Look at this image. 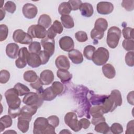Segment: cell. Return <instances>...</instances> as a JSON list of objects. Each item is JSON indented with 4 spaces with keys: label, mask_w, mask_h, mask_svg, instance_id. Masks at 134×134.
<instances>
[{
    "label": "cell",
    "mask_w": 134,
    "mask_h": 134,
    "mask_svg": "<svg viewBox=\"0 0 134 134\" xmlns=\"http://www.w3.org/2000/svg\"><path fill=\"white\" fill-rule=\"evenodd\" d=\"M5 126H4V125L2 124V123H1V122H0V132H2L4 129H5Z\"/></svg>",
    "instance_id": "obj_63"
},
{
    "label": "cell",
    "mask_w": 134,
    "mask_h": 134,
    "mask_svg": "<svg viewBox=\"0 0 134 134\" xmlns=\"http://www.w3.org/2000/svg\"><path fill=\"white\" fill-rule=\"evenodd\" d=\"M38 54L40 57L41 62V64L42 65L46 64L49 61L50 57H51L49 54L44 50L40 51V52Z\"/></svg>",
    "instance_id": "obj_51"
},
{
    "label": "cell",
    "mask_w": 134,
    "mask_h": 134,
    "mask_svg": "<svg viewBox=\"0 0 134 134\" xmlns=\"http://www.w3.org/2000/svg\"><path fill=\"white\" fill-rule=\"evenodd\" d=\"M122 34L125 39H133V30L132 28L127 27L122 30Z\"/></svg>",
    "instance_id": "obj_38"
},
{
    "label": "cell",
    "mask_w": 134,
    "mask_h": 134,
    "mask_svg": "<svg viewBox=\"0 0 134 134\" xmlns=\"http://www.w3.org/2000/svg\"><path fill=\"white\" fill-rule=\"evenodd\" d=\"M4 9L8 13L13 14L16 9V6L14 2L12 1H7L4 5Z\"/></svg>",
    "instance_id": "obj_50"
},
{
    "label": "cell",
    "mask_w": 134,
    "mask_h": 134,
    "mask_svg": "<svg viewBox=\"0 0 134 134\" xmlns=\"http://www.w3.org/2000/svg\"><path fill=\"white\" fill-rule=\"evenodd\" d=\"M133 126H134V120L129 121L127 124L126 127V134H130L133 133Z\"/></svg>",
    "instance_id": "obj_57"
},
{
    "label": "cell",
    "mask_w": 134,
    "mask_h": 134,
    "mask_svg": "<svg viewBox=\"0 0 134 134\" xmlns=\"http://www.w3.org/2000/svg\"><path fill=\"white\" fill-rule=\"evenodd\" d=\"M51 87L57 95L61 94L64 90V86L63 84L58 81L53 82L52 84Z\"/></svg>",
    "instance_id": "obj_35"
},
{
    "label": "cell",
    "mask_w": 134,
    "mask_h": 134,
    "mask_svg": "<svg viewBox=\"0 0 134 134\" xmlns=\"http://www.w3.org/2000/svg\"><path fill=\"white\" fill-rule=\"evenodd\" d=\"M101 106L103 107L104 114L113 111L117 107L116 103L109 95L107 96L106 99L101 105Z\"/></svg>",
    "instance_id": "obj_17"
},
{
    "label": "cell",
    "mask_w": 134,
    "mask_h": 134,
    "mask_svg": "<svg viewBox=\"0 0 134 134\" xmlns=\"http://www.w3.org/2000/svg\"><path fill=\"white\" fill-rule=\"evenodd\" d=\"M41 44L37 41H32L29 46V51L30 53L38 54L41 51Z\"/></svg>",
    "instance_id": "obj_36"
},
{
    "label": "cell",
    "mask_w": 134,
    "mask_h": 134,
    "mask_svg": "<svg viewBox=\"0 0 134 134\" xmlns=\"http://www.w3.org/2000/svg\"><path fill=\"white\" fill-rule=\"evenodd\" d=\"M55 64L58 70H68L70 67V63L68 58L64 55H60L56 58Z\"/></svg>",
    "instance_id": "obj_14"
},
{
    "label": "cell",
    "mask_w": 134,
    "mask_h": 134,
    "mask_svg": "<svg viewBox=\"0 0 134 134\" xmlns=\"http://www.w3.org/2000/svg\"><path fill=\"white\" fill-rule=\"evenodd\" d=\"M57 34L53 30V29L50 27L49 28L48 30L47 31V36L48 38L50 39H54L56 36Z\"/></svg>",
    "instance_id": "obj_61"
},
{
    "label": "cell",
    "mask_w": 134,
    "mask_h": 134,
    "mask_svg": "<svg viewBox=\"0 0 134 134\" xmlns=\"http://www.w3.org/2000/svg\"><path fill=\"white\" fill-rule=\"evenodd\" d=\"M76 39L80 42H84L88 39L87 34L83 31H78L75 34Z\"/></svg>",
    "instance_id": "obj_43"
},
{
    "label": "cell",
    "mask_w": 134,
    "mask_h": 134,
    "mask_svg": "<svg viewBox=\"0 0 134 134\" xmlns=\"http://www.w3.org/2000/svg\"><path fill=\"white\" fill-rule=\"evenodd\" d=\"M30 85V86L32 88L36 90L37 91V92H40V91H42L43 90V89L42 88L43 84L39 78H38L34 82L31 83Z\"/></svg>",
    "instance_id": "obj_55"
},
{
    "label": "cell",
    "mask_w": 134,
    "mask_h": 134,
    "mask_svg": "<svg viewBox=\"0 0 134 134\" xmlns=\"http://www.w3.org/2000/svg\"><path fill=\"white\" fill-rule=\"evenodd\" d=\"M19 94L15 88L7 90L5 93V97L9 108H18L21 104V99Z\"/></svg>",
    "instance_id": "obj_3"
},
{
    "label": "cell",
    "mask_w": 134,
    "mask_h": 134,
    "mask_svg": "<svg viewBox=\"0 0 134 134\" xmlns=\"http://www.w3.org/2000/svg\"><path fill=\"white\" fill-rule=\"evenodd\" d=\"M51 18L50 16L47 14H42L40 15L38 20V25L42 26L45 29L51 26Z\"/></svg>",
    "instance_id": "obj_25"
},
{
    "label": "cell",
    "mask_w": 134,
    "mask_h": 134,
    "mask_svg": "<svg viewBox=\"0 0 134 134\" xmlns=\"http://www.w3.org/2000/svg\"><path fill=\"white\" fill-rule=\"evenodd\" d=\"M48 125L47 118L42 117H38L34 123L33 133L34 134H44Z\"/></svg>",
    "instance_id": "obj_9"
},
{
    "label": "cell",
    "mask_w": 134,
    "mask_h": 134,
    "mask_svg": "<svg viewBox=\"0 0 134 134\" xmlns=\"http://www.w3.org/2000/svg\"><path fill=\"white\" fill-rule=\"evenodd\" d=\"M18 92L19 95L22 96L30 92V89L25 85L21 83H17L14 86Z\"/></svg>",
    "instance_id": "obj_33"
},
{
    "label": "cell",
    "mask_w": 134,
    "mask_h": 134,
    "mask_svg": "<svg viewBox=\"0 0 134 134\" xmlns=\"http://www.w3.org/2000/svg\"><path fill=\"white\" fill-rule=\"evenodd\" d=\"M41 44L44 50L48 52L50 57L52 56L55 51V41L54 39H50L48 37L41 39Z\"/></svg>",
    "instance_id": "obj_13"
},
{
    "label": "cell",
    "mask_w": 134,
    "mask_h": 134,
    "mask_svg": "<svg viewBox=\"0 0 134 134\" xmlns=\"http://www.w3.org/2000/svg\"><path fill=\"white\" fill-rule=\"evenodd\" d=\"M109 58V52L108 50L104 47H99L95 50L92 61L95 64L100 66L104 65Z\"/></svg>",
    "instance_id": "obj_4"
},
{
    "label": "cell",
    "mask_w": 134,
    "mask_h": 134,
    "mask_svg": "<svg viewBox=\"0 0 134 134\" xmlns=\"http://www.w3.org/2000/svg\"><path fill=\"white\" fill-rule=\"evenodd\" d=\"M64 122L73 131L77 132L82 128L81 123L77 119L76 114L74 112H68L64 116Z\"/></svg>",
    "instance_id": "obj_5"
},
{
    "label": "cell",
    "mask_w": 134,
    "mask_h": 134,
    "mask_svg": "<svg viewBox=\"0 0 134 134\" xmlns=\"http://www.w3.org/2000/svg\"><path fill=\"white\" fill-rule=\"evenodd\" d=\"M107 95H93L90 98V102L93 105H101L106 99Z\"/></svg>",
    "instance_id": "obj_27"
},
{
    "label": "cell",
    "mask_w": 134,
    "mask_h": 134,
    "mask_svg": "<svg viewBox=\"0 0 134 134\" xmlns=\"http://www.w3.org/2000/svg\"><path fill=\"white\" fill-rule=\"evenodd\" d=\"M10 79V73L6 70H2L0 73V83L1 84L6 83Z\"/></svg>",
    "instance_id": "obj_45"
},
{
    "label": "cell",
    "mask_w": 134,
    "mask_h": 134,
    "mask_svg": "<svg viewBox=\"0 0 134 134\" xmlns=\"http://www.w3.org/2000/svg\"><path fill=\"white\" fill-rule=\"evenodd\" d=\"M0 122L2 123L5 126V128L11 127L13 124L12 118L8 115H4L2 116L0 119Z\"/></svg>",
    "instance_id": "obj_44"
},
{
    "label": "cell",
    "mask_w": 134,
    "mask_h": 134,
    "mask_svg": "<svg viewBox=\"0 0 134 134\" xmlns=\"http://www.w3.org/2000/svg\"><path fill=\"white\" fill-rule=\"evenodd\" d=\"M47 30L39 25H32L28 29L27 33L33 38L43 39L47 36Z\"/></svg>",
    "instance_id": "obj_8"
},
{
    "label": "cell",
    "mask_w": 134,
    "mask_h": 134,
    "mask_svg": "<svg viewBox=\"0 0 134 134\" xmlns=\"http://www.w3.org/2000/svg\"><path fill=\"white\" fill-rule=\"evenodd\" d=\"M60 19L63 26L65 28L71 29L74 27L73 19L70 15H62Z\"/></svg>",
    "instance_id": "obj_24"
},
{
    "label": "cell",
    "mask_w": 134,
    "mask_h": 134,
    "mask_svg": "<svg viewBox=\"0 0 134 134\" xmlns=\"http://www.w3.org/2000/svg\"><path fill=\"white\" fill-rule=\"evenodd\" d=\"M121 6L127 11L130 12L134 9V1L133 0H124L121 2Z\"/></svg>",
    "instance_id": "obj_47"
},
{
    "label": "cell",
    "mask_w": 134,
    "mask_h": 134,
    "mask_svg": "<svg viewBox=\"0 0 134 134\" xmlns=\"http://www.w3.org/2000/svg\"><path fill=\"white\" fill-rule=\"evenodd\" d=\"M104 36V32L99 31L94 28H93L91 31V37L92 39L95 40H98L102 39Z\"/></svg>",
    "instance_id": "obj_48"
},
{
    "label": "cell",
    "mask_w": 134,
    "mask_h": 134,
    "mask_svg": "<svg viewBox=\"0 0 134 134\" xmlns=\"http://www.w3.org/2000/svg\"><path fill=\"white\" fill-rule=\"evenodd\" d=\"M72 10H77L80 9V7L82 3L80 0H70L68 2Z\"/></svg>",
    "instance_id": "obj_54"
},
{
    "label": "cell",
    "mask_w": 134,
    "mask_h": 134,
    "mask_svg": "<svg viewBox=\"0 0 134 134\" xmlns=\"http://www.w3.org/2000/svg\"><path fill=\"white\" fill-rule=\"evenodd\" d=\"M47 119L49 124L52 126L54 128H56L59 125L60 120L59 117L55 115H51L48 117Z\"/></svg>",
    "instance_id": "obj_53"
},
{
    "label": "cell",
    "mask_w": 134,
    "mask_h": 134,
    "mask_svg": "<svg viewBox=\"0 0 134 134\" xmlns=\"http://www.w3.org/2000/svg\"><path fill=\"white\" fill-rule=\"evenodd\" d=\"M32 116L29 114L20 112L18 117L17 127L23 133H26L28 131L29 127V122L31 120Z\"/></svg>",
    "instance_id": "obj_7"
},
{
    "label": "cell",
    "mask_w": 134,
    "mask_h": 134,
    "mask_svg": "<svg viewBox=\"0 0 134 134\" xmlns=\"http://www.w3.org/2000/svg\"><path fill=\"white\" fill-rule=\"evenodd\" d=\"M50 27L57 34H61L63 31V26L62 24L58 20H55Z\"/></svg>",
    "instance_id": "obj_41"
},
{
    "label": "cell",
    "mask_w": 134,
    "mask_h": 134,
    "mask_svg": "<svg viewBox=\"0 0 134 134\" xmlns=\"http://www.w3.org/2000/svg\"><path fill=\"white\" fill-rule=\"evenodd\" d=\"M5 14H6V13H5L4 8L1 7L0 9V20H2L4 18L5 16Z\"/></svg>",
    "instance_id": "obj_62"
},
{
    "label": "cell",
    "mask_w": 134,
    "mask_h": 134,
    "mask_svg": "<svg viewBox=\"0 0 134 134\" xmlns=\"http://www.w3.org/2000/svg\"><path fill=\"white\" fill-rule=\"evenodd\" d=\"M39 79L43 85H49L52 83L54 80L53 73L50 70H44L41 72Z\"/></svg>",
    "instance_id": "obj_15"
},
{
    "label": "cell",
    "mask_w": 134,
    "mask_h": 134,
    "mask_svg": "<svg viewBox=\"0 0 134 134\" xmlns=\"http://www.w3.org/2000/svg\"><path fill=\"white\" fill-rule=\"evenodd\" d=\"M19 46L16 43H8L6 47V55L11 59H16L18 56Z\"/></svg>",
    "instance_id": "obj_16"
},
{
    "label": "cell",
    "mask_w": 134,
    "mask_h": 134,
    "mask_svg": "<svg viewBox=\"0 0 134 134\" xmlns=\"http://www.w3.org/2000/svg\"><path fill=\"white\" fill-rule=\"evenodd\" d=\"M133 55H134L133 51H131L127 52L125 55V62L126 64L129 66L132 67L134 66Z\"/></svg>",
    "instance_id": "obj_46"
},
{
    "label": "cell",
    "mask_w": 134,
    "mask_h": 134,
    "mask_svg": "<svg viewBox=\"0 0 134 134\" xmlns=\"http://www.w3.org/2000/svg\"><path fill=\"white\" fill-rule=\"evenodd\" d=\"M68 57L71 61L75 64H79L83 61V56L82 53L77 49H72L68 53Z\"/></svg>",
    "instance_id": "obj_18"
},
{
    "label": "cell",
    "mask_w": 134,
    "mask_h": 134,
    "mask_svg": "<svg viewBox=\"0 0 134 134\" xmlns=\"http://www.w3.org/2000/svg\"><path fill=\"white\" fill-rule=\"evenodd\" d=\"M59 43L60 48L64 51L69 52L74 49V42L73 39L69 36H64L61 37L59 41Z\"/></svg>",
    "instance_id": "obj_11"
},
{
    "label": "cell",
    "mask_w": 134,
    "mask_h": 134,
    "mask_svg": "<svg viewBox=\"0 0 134 134\" xmlns=\"http://www.w3.org/2000/svg\"><path fill=\"white\" fill-rule=\"evenodd\" d=\"M110 131L114 134H119L123 132V127L122 125L117 122H115L111 125L110 127Z\"/></svg>",
    "instance_id": "obj_42"
},
{
    "label": "cell",
    "mask_w": 134,
    "mask_h": 134,
    "mask_svg": "<svg viewBox=\"0 0 134 134\" xmlns=\"http://www.w3.org/2000/svg\"><path fill=\"white\" fill-rule=\"evenodd\" d=\"M97 12L101 15H108L114 10L113 4L109 2H100L97 4Z\"/></svg>",
    "instance_id": "obj_12"
},
{
    "label": "cell",
    "mask_w": 134,
    "mask_h": 134,
    "mask_svg": "<svg viewBox=\"0 0 134 134\" xmlns=\"http://www.w3.org/2000/svg\"><path fill=\"white\" fill-rule=\"evenodd\" d=\"M89 112L93 117L102 116L104 114L103 107L101 105H95L91 107Z\"/></svg>",
    "instance_id": "obj_28"
},
{
    "label": "cell",
    "mask_w": 134,
    "mask_h": 134,
    "mask_svg": "<svg viewBox=\"0 0 134 134\" xmlns=\"http://www.w3.org/2000/svg\"><path fill=\"white\" fill-rule=\"evenodd\" d=\"M7 132H15V133H17L16 131H12V130H8V131H6L5 132V133H7Z\"/></svg>",
    "instance_id": "obj_64"
},
{
    "label": "cell",
    "mask_w": 134,
    "mask_h": 134,
    "mask_svg": "<svg viewBox=\"0 0 134 134\" xmlns=\"http://www.w3.org/2000/svg\"><path fill=\"white\" fill-rule=\"evenodd\" d=\"M108 27V22L106 19L103 18L97 19L94 24V28L103 32L106 30Z\"/></svg>",
    "instance_id": "obj_22"
},
{
    "label": "cell",
    "mask_w": 134,
    "mask_h": 134,
    "mask_svg": "<svg viewBox=\"0 0 134 134\" xmlns=\"http://www.w3.org/2000/svg\"><path fill=\"white\" fill-rule=\"evenodd\" d=\"M102 72L104 75L109 79H113L116 75V70L113 65L109 63L105 64L102 67Z\"/></svg>",
    "instance_id": "obj_20"
},
{
    "label": "cell",
    "mask_w": 134,
    "mask_h": 134,
    "mask_svg": "<svg viewBox=\"0 0 134 134\" xmlns=\"http://www.w3.org/2000/svg\"><path fill=\"white\" fill-rule=\"evenodd\" d=\"M21 108H9L8 107V114L12 118H16L18 117L21 112Z\"/></svg>",
    "instance_id": "obj_52"
},
{
    "label": "cell",
    "mask_w": 134,
    "mask_h": 134,
    "mask_svg": "<svg viewBox=\"0 0 134 134\" xmlns=\"http://www.w3.org/2000/svg\"><path fill=\"white\" fill-rule=\"evenodd\" d=\"M79 9L81 15L86 17H91L94 13L93 7L88 3H82Z\"/></svg>",
    "instance_id": "obj_19"
},
{
    "label": "cell",
    "mask_w": 134,
    "mask_h": 134,
    "mask_svg": "<svg viewBox=\"0 0 134 134\" xmlns=\"http://www.w3.org/2000/svg\"><path fill=\"white\" fill-rule=\"evenodd\" d=\"M80 122L81 123V125L82 126V128L84 129H87L91 124L90 121L86 118H81L80 120Z\"/></svg>",
    "instance_id": "obj_58"
},
{
    "label": "cell",
    "mask_w": 134,
    "mask_h": 134,
    "mask_svg": "<svg viewBox=\"0 0 134 134\" xmlns=\"http://www.w3.org/2000/svg\"><path fill=\"white\" fill-rule=\"evenodd\" d=\"M24 79L27 82L32 83L36 81L39 77L37 73L32 70H28L24 73Z\"/></svg>",
    "instance_id": "obj_31"
},
{
    "label": "cell",
    "mask_w": 134,
    "mask_h": 134,
    "mask_svg": "<svg viewBox=\"0 0 134 134\" xmlns=\"http://www.w3.org/2000/svg\"><path fill=\"white\" fill-rule=\"evenodd\" d=\"M133 91H132L131 92H129L127 96V101L128 102L129 104H130L131 105H134V98H133Z\"/></svg>",
    "instance_id": "obj_60"
},
{
    "label": "cell",
    "mask_w": 134,
    "mask_h": 134,
    "mask_svg": "<svg viewBox=\"0 0 134 134\" xmlns=\"http://www.w3.org/2000/svg\"><path fill=\"white\" fill-rule=\"evenodd\" d=\"M105 120H106V119H105V117L103 116H100V117H93L91 122L93 125H96L101 122L105 121Z\"/></svg>",
    "instance_id": "obj_59"
},
{
    "label": "cell",
    "mask_w": 134,
    "mask_h": 134,
    "mask_svg": "<svg viewBox=\"0 0 134 134\" xmlns=\"http://www.w3.org/2000/svg\"><path fill=\"white\" fill-rule=\"evenodd\" d=\"M57 75L63 83L69 82L72 78V75L66 70H58L57 72Z\"/></svg>",
    "instance_id": "obj_23"
},
{
    "label": "cell",
    "mask_w": 134,
    "mask_h": 134,
    "mask_svg": "<svg viewBox=\"0 0 134 134\" xmlns=\"http://www.w3.org/2000/svg\"><path fill=\"white\" fill-rule=\"evenodd\" d=\"M71 10V8L68 2H64L61 3L58 7V12L61 16L69 15Z\"/></svg>",
    "instance_id": "obj_32"
},
{
    "label": "cell",
    "mask_w": 134,
    "mask_h": 134,
    "mask_svg": "<svg viewBox=\"0 0 134 134\" xmlns=\"http://www.w3.org/2000/svg\"><path fill=\"white\" fill-rule=\"evenodd\" d=\"M8 28L5 24H1L0 25V41L5 40L8 36Z\"/></svg>",
    "instance_id": "obj_40"
},
{
    "label": "cell",
    "mask_w": 134,
    "mask_h": 134,
    "mask_svg": "<svg viewBox=\"0 0 134 134\" xmlns=\"http://www.w3.org/2000/svg\"><path fill=\"white\" fill-rule=\"evenodd\" d=\"M96 48L92 45L86 46L83 50V55L88 60H92Z\"/></svg>",
    "instance_id": "obj_34"
},
{
    "label": "cell",
    "mask_w": 134,
    "mask_h": 134,
    "mask_svg": "<svg viewBox=\"0 0 134 134\" xmlns=\"http://www.w3.org/2000/svg\"><path fill=\"white\" fill-rule=\"evenodd\" d=\"M110 97L114 100L117 106H120L122 103V99L120 92L118 90H113L109 95Z\"/></svg>",
    "instance_id": "obj_29"
},
{
    "label": "cell",
    "mask_w": 134,
    "mask_h": 134,
    "mask_svg": "<svg viewBox=\"0 0 134 134\" xmlns=\"http://www.w3.org/2000/svg\"><path fill=\"white\" fill-rule=\"evenodd\" d=\"M94 130L97 132L106 134L109 132L110 127L105 121H103L96 125Z\"/></svg>",
    "instance_id": "obj_30"
},
{
    "label": "cell",
    "mask_w": 134,
    "mask_h": 134,
    "mask_svg": "<svg viewBox=\"0 0 134 134\" xmlns=\"http://www.w3.org/2000/svg\"><path fill=\"white\" fill-rule=\"evenodd\" d=\"M121 31L116 26H112L107 31L106 42L107 45L111 49L116 48L118 45L119 39L121 37Z\"/></svg>",
    "instance_id": "obj_2"
},
{
    "label": "cell",
    "mask_w": 134,
    "mask_h": 134,
    "mask_svg": "<svg viewBox=\"0 0 134 134\" xmlns=\"http://www.w3.org/2000/svg\"><path fill=\"white\" fill-rule=\"evenodd\" d=\"M22 12L25 16L27 19L34 18L38 13L37 7L31 3L25 4L22 8Z\"/></svg>",
    "instance_id": "obj_10"
},
{
    "label": "cell",
    "mask_w": 134,
    "mask_h": 134,
    "mask_svg": "<svg viewBox=\"0 0 134 134\" xmlns=\"http://www.w3.org/2000/svg\"><path fill=\"white\" fill-rule=\"evenodd\" d=\"M27 64L33 68H36L41 65V60L38 54L30 53L27 60Z\"/></svg>",
    "instance_id": "obj_21"
},
{
    "label": "cell",
    "mask_w": 134,
    "mask_h": 134,
    "mask_svg": "<svg viewBox=\"0 0 134 134\" xmlns=\"http://www.w3.org/2000/svg\"><path fill=\"white\" fill-rule=\"evenodd\" d=\"M122 46L125 50L128 51H133L134 40L133 39H125L123 40Z\"/></svg>",
    "instance_id": "obj_37"
},
{
    "label": "cell",
    "mask_w": 134,
    "mask_h": 134,
    "mask_svg": "<svg viewBox=\"0 0 134 134\" xmlns=\"http://www.w3.org/2000/svg\"><path fill=\"white\" fill-rule=\"evenodd\" d=\"M57 95L53 91L51 86L48 87L43 90L42 92V96L44 100L51 101L57 97Z\"/></svg>",
    "instance_id": "obj_26"
},
{
    "label": "cell",
    "mask_w": 134,
    "mask_h": 134,
    "mask_svg": "<svg viewBox=\"0 0 134 134\" xmlns=\"http://www.w3.org/2000/svg\"><path fill=\"white\" fill-rule=\"evenodd\" d=\"M27 64V61L25 60L18 58H17L15 61V65L17 66V68L19 69H23L24 68Z\"/></svg>",
    "instance_id": "obj_56"
},
{
    "label": "cell",
    "mask_w": 134,
    "mask_h": 134,
    "mask_svg": "<svg viewBox=\"0 0 134 134\" xmlns=\"http://www.w3.org/2000/svg\"><path fill=\"white\" fill-rule=\"evenodd\" d=\"M30 53L26 47H22L19 50L18 58L25 60L27 62V60Z\"/></svg>",
    "instance_id": "obj_49"
},
{
    "label": "cell",
    "mask_w": 134,
    "mask_h": 134,
    "mask_svg": "<svg viewBox=\"0 0 134 134\" xmlns=\"http://www.w3.org/2000/svg\"><path fill=\"white\" fill-rule=\"evenodd\" d=\"M38 107L34 106H29L26 105L24 106L21 109V112L25 113L28 114H29L31 116L35 115L37 111Z\"/></svg>",
    "instance_id": "obj_39"
},
{
    "label": "cell",
    "mask_w": 134,
    "mask_h": 134,
    "mask_svg": "<svg viewBox=\"0 0 134 134\" xmlns=\"http://www.w3.org/2000/svg\"><path fill=\"white\" fill-rule=\"evenodd\" d=\"M43 91L28 93L24 97L23 102L26 105L34 106L38 108L40 107L42 105L44 101L42 96Z\"/></svg>",
    "instance_id": "obj_1"
},
{
    "label": "cell",
    "mask_w": 134,
    "mask_h": 134,
    "mask_svg": "<svg viewBox=\"0 0 134 134\" xmlns=\"http://www.w3.org/2000/svg\"><path fill=\"white\" fill-rule=\"evenodd\" d=\"M13 39L17 43L23 44H30L32 42V38L22 29H17L13 34Z\"/></svg>",
    "instance_id": "obj_6"
}]
</instances>
